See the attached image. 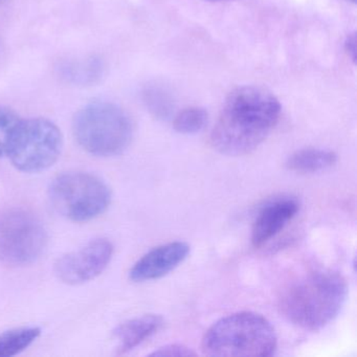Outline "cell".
Instances as JSON below:
<instances>
[{"label":"cell","instance_id":"cell-2","mask_svg":"<svg viewBox=\"0 0 357 357\" xmlns=\"http://www.w3.org/2000/svg\"><path fill=\"white\" fill-rule=\"evenodd\" d=\"M347 294L346 281L340 273L330 269H314L284 287L279 308L294 325L317 331L337 317Z\"/></svg>","mask_w":357,"mask_h":357},{"label":"cell","instance_id":"cell-9","mask_svg":"<svg viewBox=\"0 0 357 357\" xmlns=\"http://www.w3.org/2000/svg\"><path fill=\"white\" fill-rule=\"evenodd\" d=\"M189 244L176 241L158 246L144 255L131 268L129 277L133 282L160 279L174 271L187 259Z\"/></svg>","mask_w":357,"mask_h":357},{"label":"cell","instance_id":"cell-10","mask_svg":"<svg viewBox=\"0 0 357 357\" xmlns=\"http://www.w3.org/2000/svg\"><path fill=\"white\" fill-rule=\"evenodd\" d=\"M300 204L292 197H281L265 204L252 225V242L261 248L281 233L298 214Z\"/></svg>","mask_w":357,"mask_h":357},{"label":"cell","instance_id":"cell-3","mask_svg":"<svg viewBox=\"0 0 357 357\" xmlns=\"http://www.w3.org/2000/svg\"><path fill=\"white\" fill-rule=\"evenodd\" d=\"M271 324L254 312H238L217 321L204 334L202 351L208 356L266 357L277 349Z\"/></svg>","mask_w":357,"mask_h":357},{"label":"cell","instance_id":"cell-14","mask_svg":"<svg viewBox=\"0 0 357 357\" xmlns=\"http://www.w3.org/2000/svg\"><path fill=\"white\" fill-rule=\"evenodd\" d=\"M38 327H20L0 334V357H11L24 352L40 336Z\"/></svg>","mask_w":357,"mask_h":357},{"label":"cell","instance_id":"cell-17","mask_svg":"<svg viewBox=\"0 0 357 357\" xmlns=\"http://www.w3.org/2000/svg\"><path fill=\"white\" fill-rule=\"evenodd\" d=\"M144 102L148 110L158 119L170 116L173 109V101L170 95L160 87H149L144 91Z\"/></svg>","mask_w":357,"mask_h":357},{"label":"cell","instance_id":"cell-4","mask_svg":"<svg viewBox=\"0 0 357 357\" xmlns=\"http://www.w3.org/2000/svg\"><path fill=\"white\" fill-rule=\"evenodd\" d=\"M73 133L85 151L100 158H110L122 153L130 145L133 124L120 106L109 102H93L75 114Z\"/></svg>","mask_w":357,"mask_h":357},{"label":"cell","instance_id":"cell-21","mask_svg":"<svg viewBox=\"0 0 357 357\" xmlns=\"http://www.w3.org/2000/svg\"><path fill=\"white\" fill-rule=\"evenodd\" d=\"M347 1H349V3H356V0H347Z\"/></svg>","mask_w":357,"mask_h":357},{"label":"cell","instance_id":"cell-11","mask_svg":"<svg viewBox=\"0 0 357 357\" xmlns=\"http://www.w3.org/2000/svg\"><path fill=\"white\" fill-rule=\"evenodd\" d=\"M164 319L158 314H146L121 324L114 334L118 340L119 354H125L137 348L162 326Z\"/></svg>","mask_w":357,"mask_h":357},{"label":"cell","instance_id":"cell-19","mask_svg":"<svg viewBox=\"0 0 357 357\" xmlns=\"http://www.w3.org/2000/svg\"><path fill=\"white\" fill-rule=\"evenodd\" d=\"M344 51L353 63H356V35L355 33L348 35L344 41Z\"/></svg>","mask_w":357,"mask_h":357},{"label":"cell","instance_id":"cell-16","mask_svg":"<svg viewBox=\"0 0 357 357\" xmlns=\"http://www.w3.org/2000/svg\"><path fill=\"white\" fill-rule=\"evenodd\" d=\"M208 122V112L200 107L181 110L173 121V127L181 135H194L204 128Z\"/></svg>","mask_w":357,"mask_h":357},{"label":"cell","instance_id":"cell-6","mask_svg":"<svg viewBox=\"0 0 357 357\" xmlns=\"http://www.w3.org/2000/svg\"><path fill=\"white\" fill-rule=\"evenodd\" d=\"M63 149V135L59 127L47 120H22L9 152L12 164L24 173H38L51 168Z\"/></svg>","mask_w":357,"mask_h":357},{"label":"cell","instance_id":"cell-20","mask_svg":"<svg viewBox=\"0 0 357 357\" xmlns=\"http://www.w3.org/2000/svg\"><path fill=\"white\" fill-rule=\"evenodd\" d=\"M206 1H212V3H222V1H231V0H206Z\"/></svg>","mask_w":357,"mask_h":357},{"label":"cell","instance_id":"cell-13","mask_svg":"<svg viewBox=\"0 0 357 357\" xmlns=\"http://www.w3.org/2000/svg\"><path fill=\"white\" fill-rule=\"evenodd\" d=\"M337 162V155L327 150L306 148L298 150L288 158L286 166L298 173H315L331 168Z\"/></svg>","mask_w":357,"mask_h":357},{"label":"cell","instance_id":"cell-1","mask_svg":"<svg viewBox=\"0 0 357 357\" xmlns=\"http://www.w3.org/2000/svg\"><path fill=\"white\" fill-rule=\"evenodd\" d=\"M280 116L281 104L271 91L254 85L238 87L225 100L211 143L225 155H245L267 139Z\"/></svg>","mask_w":357,"mask_h":357},{"label":"cell","instance_id":"cell-18","mask_svg":"<svg viewBox=\"0 0 357 357\" xmlns=\"http://www.w3.org/2000/svg\"><path fill=\"white\" fill-rule=\"evenodd\" d=\"M151 356H170V357H183V356H195L196 353L193 352L191 349L183 344H167V346L158 348V350L152 352Z\"/></svg>","mask_w":357,"mask_h":357},{"label":"cell","instance_id":"cell-12","mask_svg":"<svg viewBox=\"0 0 357 357\" xmlns=\"http://www.w3.org/2000/svg\"><path fill=\"white\" fill-rule=\"evenodd\" d=\"M58 70L60 77L66 82L87 86L101 80L105 72V66L100 58L91 56L62 62Z\"/></svg>","mask_w":357,"mask_h":357},{"label":"cell","instance_id":"cell-8","mask_svg":"<svg viewBox=\"0 0 357 357\" xmlns=\"http://www.w3.org/2000/svg\"><path fill=\"white\" fill-rule=\"evenodd\" d=\"M112 255V242L104 238L93 240L80 250L62 256L55 264L56 275L70 285L86 283L105 271Z\"/></svg>","mask_w":357,"mask_h":357},{"label":"cell","instance_id":"cell-15","mask_svg":"<svg viewBox=\"0 0 357 357\" xmlns=\"http://www.w3.org/2000/svg\"><path fill=\"white\" fill-rule=\"evenodd\" d=\"M22 119L11 108L0 106V158L9 155Z\"/></svg>","mask_w":357,"mask_h":357},{"label":"cell","instance_id":"cell-22","mask_svg":"<svg viewBox=\"0 0 357 357\" xmlns=\"http://www.w3.org/2000/svg\"><path fill=\"white\" fill-rule=\"evenodd\" d=\"M0 56H1V47H0Z\"/></svg>","mask_w":357,"mask_h":357},{"label":"cell","instance_id":"cell-23","mask_svg":"<svg viewBox=\"0 0 357 357\" xmlns=\"http://www.w3.org/2000/svg\"><path fill=\"white\" fill-rule=\"evenodd\" d=\"M1 1H3V0H0V3H1Z\"/></svg>","mask_w":357,"mask_h":357},{"label":"cell","instance_id":"cell-7","mask_svg":"<svg viewBox=\"0 0 357 357\" xmlns=\"http://www.w3.org/2000/svg\"><path fill=\"white\" fill-rule=\"evenodd\" d=\"M45 225L33 213L20 208L0 215V260L11 266L32 264L47 245Z\"/></svg>","mask_w":357,"mask_h":357},{"label":"cell","instance_id":"cell-5","mask_svg":"<svg viewBox=\"0 0 357 357\" xmlns=\"http://www.w3.org/2000/svg\"><path fill=\"white\" fill-rule=\"evenodd\" d=\"M49 197L54 208L74 222H87L105 213L112 191L100 177L86 172H66L52 181Z\"/></svg>","mask_w":357,"mask_h":357}]
</instances>
